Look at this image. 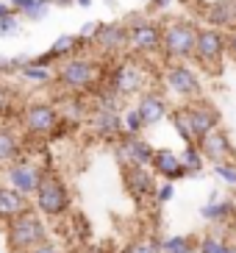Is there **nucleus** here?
Here are the masks:
<instances>
[{
	"label": "nucleus",
	"mask_w": 236,
	"mask_h": 253,
	"mask_svg": "<svg viewBox=\"0 0 236 253\" xmlns=\"http://www.w3.org/2000/svg\"><path fill=\"white\" fill-rule=\"evenodd\" d=\"M161 81H164V89L172 97H178L181 103H192V100L206 97V86H203V78H200L195 61H170V64H164Z\"/></svg>",
	"instance_id": "f257e3e1"
},
{
	"label": "nucleus",
	"mask_w": 236,
	"mask_h": 253,
	"mask_svg": "<svg viewBox=\"0 0 236 253\" xmlns=\"http://www.w3.org/2000/svg\"><path fill=\"white\" fill-rule=\"evenodd\" d=\"M148 84H150V73L145 67V59H139V56H122L109 70V89L117 92L122 100L133 95L139 97L142 92H148L150 89Z\"/></svg>",
	"instance_id": "f03ea898"
},
{
	"label": "nucleus",
	"mask_w": 236,
	"mask_h": 253,
	"mask_svg": "<svg viewBox=\"0 0 236 253\" xmlns=\"http://www.w3.org/2000/svg\"><path fill=\"white\" fill-rule=\"evenodd\" d=\"M100 78H103V64L97 59H92V56H83V53L64 59L59 64V70H56V84H61L70 92L95 89L100 84Z\"/></svg>",
	"instance_id": "7ed1b4c3"
},
{
	"label": "nucleus",
	"mask_w": 236,
	"mask_h": 253,
	"mask_svg": "<svg viewBox=\"0 0 236 253\" xmlns=\"http://www.w3.org/2000/svg\"><path fill=\"white\" fill-rule=\"evenodd\" d=\"M197 31L200 25L175 17L170 23H164V45H161V59L170 61H195V45H197Z\"/></svg>",
	"instance_id": "20e7f679"
},
{
	"label": "nucleus",
	"mask_w": 236,
	"mask_h": 253,
	"mask_svg": "<svg viewBox=\"0 0 236 253\" xmlns=\"http://www.w3.org/2000/svg\"><path fill=\"white\" fill-rule=\"evenodd\" d=\"M164 45V23L150 17H133L128 23V50L139 59H156L161 56Z\"/></svg>",
	"instance_id": "39448f33"
},
{
	"label": "nucleus",
	"mask_w": 236,
	"mask_h": 253,
	"mask_svg": "<svg viewBox=\"0 0 236 253\" xmlns=\"http://www.w3.org/2000/svg\"><path fill=\"white\" fill-rule=\"evenodd\" d=\"M228 59V34L211 25H200L197 45H195V64L203 67L206 73H220L222 64Z\"/></svg>",
	"instance_id": "423d86ee"
},
{
	"label": "nucleus",
	"mask_w": 236,
	"mask_h": 253,
	"mask_svg": "<svg viewBox=\"0 0 236 253\" xmlns=\"http://www.w3.org/2000/svg\"><path fill=\"white\" fill-rule=\"evenodd\" d=\"M47 239V228H44V220L28 209L25 214L14 217L8 223V248L14 253H28L31 248H37L39 242Z\"/></svg>",
	"instance_id": "0eeeda50"
},
{
	"label": "nucleus",
	"mask_w": 236,
	"mask_h": 253,
	"mask_svg": "<svg viewBox=\"0 0 236 253\" xmlns=\"http://www.w3.org/2000/svg\"><path fill=\"white\" fill-rule=\"evenodd\" d=\"M73 206L70 189L56 172H44L42 184L37 189V211L44 217H64Z\"/></svg>",
	"instance_id": "6e6552de"
},
{
	"label": "nucleus",
	"mask_w": 236,
	"mask_h": 253,
	"mask_svg": "<svg viewBox=\"0 0 236 253\" xmlns=\"http://www.w3.org/2000/svg\"><path fill=\"white\" fill-rule=\"evenodd\" d=\"M114 156L122 167H150L156 156V148L148 139H142L133 134H122V139L114 142Z\"/></svg>",
	"instance_id": "1a4fd4ad"
},
{
	"label": "nucleus",
	"mask_w": 236,
	"mask_h": 253,
	"mask_svg": "<svg viewBox=\"0 0 236 253\" xmlns=\"http://www.w3.org/2000/svg\"><path fill=\"white\" fill-rule=\"evenodd\" d=\"M186 109V117H189V126H192L195 131V139H203V136H208L211 131H217V128H222V112L217 109L211 100H192V103H184Z\"/></svg>",
	"instance_id": "9d476101"
},
{
	"label": "nucleus",
	"mask_w": 236,
	"mask_h": 253,
	"mask_svg": "<svg viewBox=\"0 0 236 253\" xmlns=\"http://www.w3.org/2000/svg\"><path fill=\"white\" fill-rule=\"evenodd\" d=\"M89 128L97 139L103 142H114L122 139L125 134V126H122V112L119 109H111V106H95L92 114H89Z\"/></svg>",
	"instance_id": "9b49d317"
},
{
	"label": "nucleus",
	"mask_w": 236,
	"mask_h": 253,
	"mask_svg": "<svg viewBox=\"0 0 236 253\" xmlns=\"http://www.w3.org/2000/svg\"><path fill=\"white\" fill-rule=\"evenodd\" d=\"M20 117L28 134H56V128L61 126L59 106L53 103H31L22 109Z\"/></svg>",
	"instance_id": "f8f14e48"
},
{
	"label": "nucleus",
	"mask_w": 236,
	"mask_h": 253,
	"mask_svg": "<svg viewBox=\"0 0 236 253\" xmlns=\"http://www.w3.org/2000/svg\"><path fill=\"white\" fill-rule=\"evenodd\" d=\"M92 45L97 47L100 56L106 59H114V56H122L128 50V23H100Z\"/></svg>",
	"instance_id": "ddd939ff"
},
{
	"label": "nucleus",
	"mask_w": 236,
	"mask_h": 253,
	"mask_svg": "<svg viewBox=\"0 0 236 253\" xmlns=\"http://www.w3.org/2000/svg\"><path fill=\"white\" fill-rule=\"evenodd\" d=\"M122 178H125V189L136 203H145V201H153L156 198V175L153 167H122Z\"/></svg>",
	"instance_id": "4468645a"
},
{
	"label": "nucleus",
	"mask_w": 236,
	"mask_h": 253,
	"mask_svg": "<svg viewBox=\"0 0 236 253\" xmlns=\"http://www.w3.org/2000/svg\"><path fill=\"white\" fill-rule=\"evenodd\" d=\"M6 178H8V184L14 186V189H20V192H25V195H34V192L39 189V184H42L44 172L39 170L34 162H28V159H20V162L8 164Z\"/></svg>",
	"instance_id": "2eb2a0df"
},
{
	"label": "nucleus",
	"mask_w": 236,
	"mask_h": 253,
	"mask_svg": "<svg viewBox=\"0 0 236 253\" xmlns=\"http://www.w3.org/2000/svg\"><path fill=\"white\" fill-rule=\"evenodd\" d=\"M197 145H200V150H203L206 162H211V164L234 162V159H236V150H234V145H231V136H228V131H225V128L211 131V134L203 136Z\"/></svg>",
	"instance_id": "dca6fc26"
},
{
	"label": "nucleus",
	"mask_w": 236,
	"mask_h": 253,
	"mask_svg": "<svg viewBox=\"0 0 236 253\" xmlns=\"http://www.w3.org/2000/svg\"><path fill=\"white\" fill-rule=\"evenodd\" d=\"M136 109H139V114L145 117V126H158L161 120H170V103H167V97H164V92L158 89H148L142 92L139 97H136Z\"/></svg>",
	"instance_id": "f3484780"
},
{
	"label": "nucleus",
	"mask_w": 236,
	"mask_h": 253,
	"mask_svg": "<svg viewBox=\"0 0 236 253\" xmlns=\"http://www.w3.org/2000/svg\"><path fill=\"white\" fill-rule=\"evenodd\" d=\"M153 172L158 175V178H164V181H184V178H189V172H186V167H184V162H181V153H175V150H170V148H158L156 150V156H153Z\"/></svg>",
	"instance_id": "a211bd4d"
},
{
	"label": "nucleus",
	"mask_w": 236,
	"mask_h": 253,
	"mask_svg": "<svg viewBox=\"0 0 236 253\" xmlns=\"http://www.w3.org/2000/svg\"><path fill=\"white\" fill-rule=\"evenodd\" d=\"M203 20L211 28L220 31H236V0H214L203 8Z\"/></svg>",
	"instance_id": "6ab92c4d"
},
{
	"label": "nucleus",
	"mask_w": 236,
	"mask_h": 253,
	"mask_svg": "<svg viewBox=\"0 0 236 253\" xmlns=\"http://www.w3.org/2000/svg\"><path fill=\"white\" fill-rule=\"evenodd\" d=\"M31 209L28 203V195L20 192V189H14V186L8 184V186H0V220H14V217L25 214Z\"/></svg>",
	"instance_id": "aec40b11"
},
{
	"label": "nucleus",
	"mask_w": 236,
	"mask_h": 253,
	"mask_svg": "<svg viewBox=\"0 0 236 253\" xmlns=\"http://www.w3.org/2000/svg\"><path fill=\"white\" fill-rule=\"evenodd\" d=\"M59 114H61V123H67V126H78V123L89 120L92 109H89V103L81 97V92H70V95L59 103Z\"/></svg>",
	"instance_id": "412c9836"
},
{
	"label": "nucleus",
	"mask_w": 236,
	"mask_h": 253,
	"mask_svg": "<svg viewBox=\"0 0 236 253\" xmlns=\"http://www.w3.org/2000/svg\"><path fill=\"white\" fill-rule=\"evenodd\" d=\"M200 217L211 225H220V223H231L236 217V203L231 198H220V201H208L200 206Z\"/></svg>",
	"instance_id": "4be33fe9"
},
{
	"label": "nucleus",
	"mask_w": 236,
	"mask_h": 253,
	"mask_svg": "<svg viewBox=\"0 0 236 253\" xmlns=\"http://www.w3.org/2000/svg\"><path fill=\"white\" fill-rule=\"evenodd\" d=\"M20 136L14 134V128L0 126V164H14L20 162Z\"/></svg>",
	"instance_id": "5701e85b"
},
{
	"label": "nucleus",
	"mask_w": 236,
	"mask_h": 253,
	"mask_svg": "<svg viewBox=\"0 0 236 253\" xmlns=\"http://www.w3.org/2000/svg\"><path fill=\"white\" fill-rule=\"evenodd\" d=\"M8 3H11L17 14H22L25 20H37V23L50 14V6H53V0H8Z\"/></svg>",
	"instance_id": "b1692460"
},
{
	"label": "nucleus",
	"mask_w": 236,
	"mask_h": 253,
	"mask_svg": "<svg viewBox=\"0 0 236 253\" xmlns=\"http://www.w3.org/2000/svg\"><path fill=\"white\" fill-rule=\"evenodd\" d=\"M181 162H184L186 172H189V178H197V175H203L206 156H203V150H200L197 142H195V145H184V150H181Z\"/></svg>",
	"instance_id": "393cba45"
},
{
	"label": "nucleus",
	"mask_w": 236,
	"mask_h": 253,
	"mask_svg": "<svg viewBox=\"0 0 236 253\" xmlns=\"http://www.w3.org/2000/svg\"><path fill=\"white\" fill-rule=\"evenodd\" d=\"M86 45L78 34H64V37H59L56 42H53V47H50V53L56 56L59 61H64V59H70V56H78V50Z\"/></svg>",
	"instance_id": "a878e982"
},
{
	"label": "nucleus",
	"mask_w": 236,
	"mask_h": 253,
	"mask_svg": "<svg viewBox=\"0 0 236 253\" xmlns=\"http://www.w3.org/2000/svg\"><path fill=\"white\" fill-rule=\"evenodd\" d=\"M170 123H172V128H175V134L181 136V142L184 145H195V131H192V126H189V117H186V109H184V103L181 106H175L170 112Z\"/></svg>",
	"instance_id": "bb28decb"
},
{
	"label": "nucleus",
	"mask_w": 236,
	"mask_h": 253,
	"mask_svg": "<svg viewBox=\"0 0 236 253\" xmlns=\"http://www.w3.org/2000/svg\"><path fill=\"white\" fill-rule=\"evenodd\" d=\"M161 253H197V239L189 234H175L161 242Z\"/></svg>",
	"instance_id": "cd10ccee"
},
{
	"label": "nucleus",
	"mask_w": 236,
	"mask_h": 253,
	"mask_svg": "<svg viewBox=\"0 0 236 253\" xmlns=\"http://www.w3.org/2000/svg\"><path fill=\"white\" fill-rule=\"evenodd\" d=\"M161 237H139V239H131L125 248H122V253H161Z\"/></svg>",
	"instance_id": "c85d7f7f"
},
{
	"label": "nucleus",
	"mask_w": 236,
	"mask_h": 253,
	"mask_svg": "<svg viewBox=\"0 0 236 253\" xmlns=\"http://www.w3.org/2000/svg\"><path fill=\"white\" fill-rule=\"evenodd\" d=\"M20 75L25 78V81H31V84H44V81H50V78H53L50 67H42V64H37L34 59L20 70Z\"/></svg>",
	"instance_id": "c756f323"
},
{
	"label": "nucleus",
	"mask_w": 236,
	"mask_h": 253,
	"mask_svg": "<svg viewBox=\"0 0 236 253\" xmlns=\"http://www.w3.org/2000/svg\"><path fill=\"white\" fill-rule=\"evenodd\" d=\"M122 126H125V134H133V136H139L142 131H145V117L139 114V109L133 106V109H128V112H122Z\"/></svg>",
	"instance_id": "7c9ffc66"
},
{
	"label": "nucleus",
	"mask_w": 236,
	"mask_h": 253,
	"mask_svg": "<svg viewBox=\"0 0 236 253\" xmlns=\"http://www.w3.org/2000/svg\"><path fill=\"white\" fill-rule=\"evenodd\" d=\"M222 248H225V239L214 231H208L197 239V253H222Z\"/></svg>",
	"instance_id": "2f4dec72"
},
{
	"label": "nucleus",
	"mask_w": 236,
	"mask_h": 253,
	"mask_svg": "<svg viewBox=\"0 0 236 253\" xmlns=\"http://www.w3.org/2000/svg\"><path fill=\"white\" fill-rule=\"evenodd\" d=\"M214 175L222 181L225 186H236V159L234 162H220V164H211Z\"/></svg>",
	"instance_id": "473e14b6"
},
{
	"label": "nucleus",
	"mask_w": 236,
	"mask_h": 253,
	"mask_svg": "<svg viewBox=\"0 0 236 253\" xmlns=\"http://www.w3.org/2000/svg\"><path fill=\"white\" fill-rule=\"evenodd\" d=\"M11 106H14V89L0 84V117H11Z\"/></svg>",
	"instance_id": "72a5a7b5"
},
{
	"label": "nucleus",
	"mask_w": 236,
	"mask_h": 253,
	"mask_svg": "<svg viewBox=\"0 0 236 253\" xmlns=\"http://www.w3.org/2000/svg\"><path fill=\"white\" fill-rule=\"evenodd\" d=\"M20 34V14H8L6 20H0V37H17Z\"/></svg>",
	"instance_id": "f704fd0d"
},
{
	"label": "nucleus",
	"mask_w": 236,
	"mask_h": 253,
	"mask_svg": "<svg viewBox=\"0 0 236 253\" xmlns=\"http://www.w3.org/2000/svg\"><path fill=\"white\" fill-rule=\"evenodd\" d=\"M172 198H175V184H172V181H164V184H158V189H156V198H153V203H158V206H164V203H170Z\"/></svg>",
	"instance_id": "c9c22d12"
},
{
	"label": "nucleus",
	"mask_w": 236,
	"mask_h": 253,
	"mask_svg": "<svg viewBox=\"0 0 236 253\" xmlns=\"http://www.w3.org/2000/svg\"><path fill=\"white\" fill-rule=\"evenodd\" d=\"M97 28H100V23H83V28H81V34H78V37H81L86 45H92V39H95Z\"/></svg>",
	"instance_id": "e433bc0d"
},
{
	"label": "nucleus",
	"mask_w": 236,
	"mask_h": 253,
	"mask_svg": "<svg viewBox=\"0 0 236 253\" xmlns=\"http://www.w3.org/2000/svg\"><path fill=\"white\" fill-rule=\"evenodd\" d=\"M28 253H61V251H59L56 245H53V242H47V239H44V242H39L37 248H31Z\"/></svg>",
	"instance_id": "4c0bfd02"
},
{
	"label": "nucleus",
	"mask_w": 236,
	"mask_h": 253,
	"mask_svg": "<svg viewBox=\"0 0 236 253\" xmlns=\"http://www.w3.org/2000/svg\"><path fill=\"white\" fill-rule=\"evenodd\" d=\"M170 6H172V0H153V3L148 6V11L150 14H158V11H167Z\"/></svg>",
	"instance_id": "58836bf2"
},
{
	"label": "nucleus",
	"mask_w": 236,
	"mask_h": 253,
	"mask_svg": "<svg viewBox=\"0 0 236 253\" xmlns=\"http://www.w3.org/2000/svg\"><path fill=\"white\" fill-rule=\"evenodd\" d=\"M228 56L236 59V31H228Z\"/></svg>",
	"instance_id": "ea45409f"
},
{
	"label": "nucleus",
	"mask_w": 236,
	"mask_h": 253,
	"mask_svg": "<svg viewBox=\"0 0 236 253\" xmlns=\"http://www.w3.org/2000/svg\"><path fill=\"white\" fill-rule=\"evenodd\" d=\"M8 14H14V8H11V3H3V0H0V20H6Z\"/></svg>",
	"instance_id": "a19ab883"
},
{
	"label": "nucleus",
	"mask_w": 236,
	"mask_h": 253,
	"mask_svg": "<svg viewBox=\"0 0 236 253\" xmlns=\"http://www.w3.org/2000/svg\"><path fill=\"white\" fill-rule=\"evenodd\" d=\"M222 253H236V245H234V242H225V248H222Z\"/></svg>",
	"instance_id": "79ce46f5"
},
{
	"label": "nucleus",
	"mask_w": 236,
	"mask_h": 253,
	"mask_svg": "<svg viewBox=\"0 0 236 253\" xmlns=\"http://www.w3.org/2000/svg\"><path fill=\"white\" fill-rule=\"evenodd\" d=\"M75 6H81V8H89V6H92V0H75Z\"/></svg>",
	"instance_id": "37998d69"
},
{
	"label": "nucleus",
	"mask_w": 236,
	"mask_h": 253,
	"mask_svg": "<svg viewBox=\"0 0 236 253\" xmlns=\"http://www.w3.org/2000/svg\"><path fill=\"white\" fill-rule=\"evenodd\" d=\"M136 3H142V6H150V3H153V0H136Z\"/></svg>",
	"instance_id": "c03bdc74"
}]
</instances>
